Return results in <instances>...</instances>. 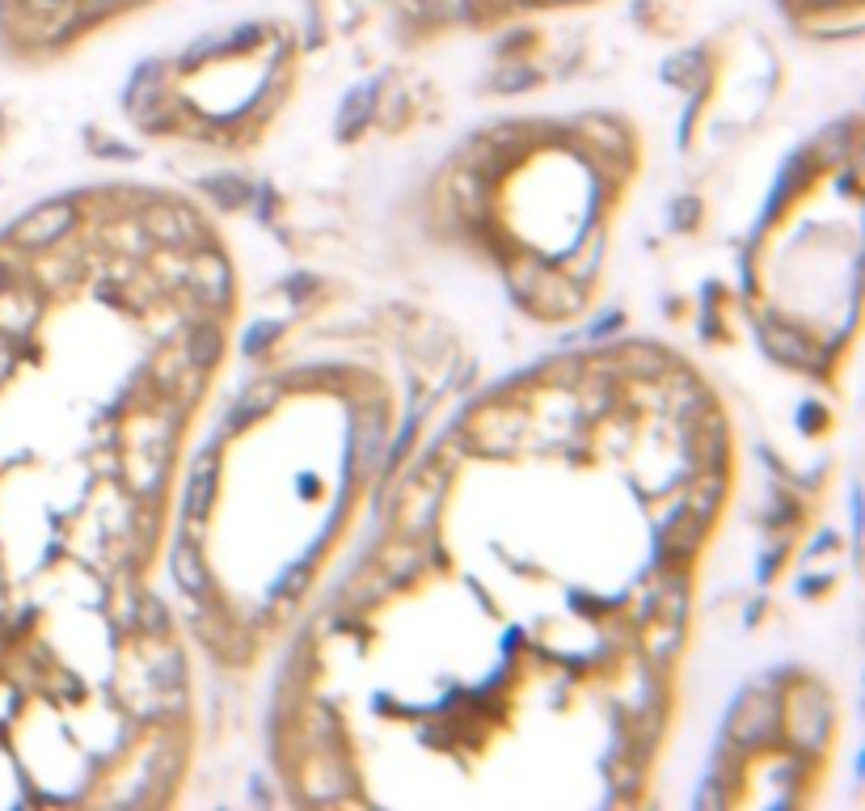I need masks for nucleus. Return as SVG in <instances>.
I'll use <instances>...</instances> for the list:
<instances>
[{
  "mask_svg": "<svg viewBox=\"0 0 865 811\" xmlns=\"http://www.w3.org/2000/svg\"><path fill=\"white\" fill-rule=\"evenodd\" d=\"M832 731V698L815 681H789L781 693V735L794 748H819Z\"/></svg>",
  "mask_w": 865,
  "mask_h": 811,
  "instance_id": "nucleus-1",
  "label": "nucleus"
},
{
  "mask_svg": "<svg viewBox=\"0 0 865 811\" xmlns=\"http://www.w3.org/2000/svg\"><path fill=\"white\" fill-rule=\"evenodd\" d=\"M781 693L785 684H756L747 689L735 705L731 719V744L738 748H764L781 735Z\"/></svg>",
  "mask_w": 865,
  "mask_h": 811,
  "instance_id": "nucleus-2",
  "label": "nucleus"
},
{
  "mask_svg": "<svg viewBox=\"0 0 865 811\" xmlns=\"http://www.w3.org/2000/svg\"><path fill=\"white\" fill-rule=\"evenodd\" d=\"M527 423H532V414H527L524 406H499V402H485L473 419H469V449L473 452H485V457H494V452H515L520 449V440H524Z\"/></svg>",
  "mask_w": 865,
  "mask_h": 811,
  "instance_id": "nucleus-3",
  "label": "nucleus"
},
{
  "mask_svg": "<svg viewBox=\"0 0 865 811\" xmlns=\"http://www.w3.org/2000/svg\"><path fill=\"white\" fill-rule=\"evenodd\" d=\"M229 283H232V271L215 246H194V250H190L182 288H187V297L194 300V313H199V309H203V313H215V309L229 300Z\"/></svg>",
  "mask_w": 865,
  "mask_h": 811,
  "instance_id": "nucleus-4",
  "label": "nucleus"
},
{
  "mask_svg": "<svg viewBox=\"0 0 865 811\" xmlns=\"http://www.w3.org/2000/svg\"><path fill=\"white\" fill-rule=\"evenodd\" d=\"M77 229V208L72 203H42L39 212H30L26 220H18V229H13V246H21V250H51L56 241H63V237Z\"/></svg>",
  "mask_w": 865,
  "mask_h": 811,
  "instance_id": "nucleus-5",
  "label": "nucleus"
},
{
  "mask_svg": "<svg viewBox=\"0 0 865 811\" xmlns=\"http://www.w3.org/2000/svg\"><path fill=\"white\" fill-rule=\"evenodd\" d=\"M760 339H764V351H768L777 363H789V368H819L823 363L819 347L806 339L802 330H794L789 321L764 318L760 321Z\"/></svg>",
  "mask_w": 865,
  "mask_h": 811,
  "instance_id": "nucleus-6",
  "label": "nucleus"
},
{
  "mask_svg": "<svg viewBox=\"0 0 865 811\" xmlns=\"http://www.w3.org/2000/svg\"><path fill=\"white\" fill-rule=\"evenodd\" d=\"M435 558H440V550H435V541H431V537H410V533L389 537V541L376 550V562L389 571V575H393V583L414 579L422 567H431Z\"/></svg>",
  "mask_w": 865,
  "mask_h": 811,
  "instance_id": "nucleus-7",
  "label": "nucleus"
},
{
  "mask_svg": "<svg viewBox=\"0 0 865 811\" xmlns=\"http://www.w3.org/2000/svg\"><path fill=\"white\" fill-rule=\"evenodd\" d=\"M705 520L710 515L693 512V508H675L672 520L663 524V562L667 567H684L688 558L696 554V545H701V533H705Z\"/></svg>",
  "mask_w": 865,
  "mask_h": 811,
  "instance_id": "nucleus-8",
  "label": "nucleus"
},
{
  "mask_svg": "<svg viewBox=\"0 0 865 811\" xmlns=\"http://www.w3.org/2000/svg\"><path fill=\"white\" fill-rule=\"evenodd\" d=\"M169 567H173V579H178V588H182V592H187L190 600L208 604V600H211V579H208V567H203V558H199V541L182 537V541L173 545V558H169Z\"/></svg>",
  "mask_w": 865,
  "mask_h": 811,
  "instance_id": "nucleus-9",
  "label": "nucleus"
},
{
  "mask_svg": "<svg viewBox=\"0 0 865 811\" xmlns=\"http://www.w3.org/2000/svg\"><path fill=\"white\" fill-rule=\"evenodd\" d=\"M215 470H220V449H203L194 457L187 478V512L208 515L211 512V494H215Z\"/></svg>",
  "mask_w": 865,
  "mask_h": 811,
  "instance_id": "nucleus-10",
  "label": "nucleus"
},
{
  "mask_svg": "<svg viewBox=\"0 0 865 811\" xmlns=\"http://www.w3.org/2000/svg\"><path fill=\"white\" fill-rule=\"evenodd\" d=\"M39 318V304L34 297H26L18 283H4L0 288V330L4 334H26Z\"/></svg>",
  "mask_w": 865,
  "mask_h": 811,
  "instance_id": "nucleus-11",
  "label": "nucleus"
},
{
  "mask_svg": "<svg viewBox=\"0 0 865 811\" xmlns=\"http://www.w3.org/2000/svg\"><path fill=\"white\" fill-rule=\"evenodd\" d=\"M600 254H604V241L591 233L587 241H583V246H579V250H574V254H570L566 262H562V276L587 288V279L595 276V271H600Z\"/></svg>",
  "mask_w": 865,
  "mask_h": 811,
  "instance_id": "nucleus-12",
  "label": "nucleus"
},
{
  "mask_svg": "<svg viewBox=\"0 0 865 811\" xmlns=\"http://www.w3.org/2000/svg\"><path fill=\"white\" fill-rule=\"evenodd\" d=\"M621 368L633 372V377H646V381H658L663 372H667V360H663V351L658 347H621Z\"/></svg>",
  "mask_w": 865,
  "mask_h": 811,
  "instance_id": "nucleus-13",
  "label": "nucleus"
},
{
  "mask_svg": "<svg viewBox=\"0 0 865 811\" xmlns=\"http://www.w3.org/2000/svg\"><path fill=\"white\" fill-rule=\"evenodd\" d=\"M376 89L380 86H368V89H359V93H351V102H346L342 119H338V136H342V140H351V131L363 128V123L376 114Z\"/></svg>",
  "mask_w": 865,
  "mask_h": 811,
  "instance_id": "nucleus-14",
  "label": "nucleus"
},
{
  "mask_svg": "<svg viewBox=\"0 0 865 811\" xmlns=\"http://www.w3.org/2000/svg\"><path fill=\"white\" fill-rule=\"evenodd\" d=\"M203 191L215 194V203H220V208H245V203L253 199L250 182H245V178H237V173H232V178L229 173L208 178V182H203Z\"/></svg>",
  "mask_w": 865,
  "mask_h": 811,
  "instance_id": "nucleus-15",
  "label": "nucleus"
},
{
  "mask_svg": "<svg viewBox=\"0 0 865 811\" xmlns=\"http://www.w3.org/2000/svg\"><path fill=\"white\" fill-rule=\"evenodd\" d=\"M541 276H545V271H541L536 262H511V267H506V288L527 304V300L536 297V288H541Z\"/></svg>",
  "mask_w": 865,
  "mask_h": 811,
  "instance_id": "nucleus-16",
  "label": "nucleus"
},
{
  "mask_svg": "<svg viewBox=\"0 0 865 811\" xmlns=\"http://www.w3.org/2000/svg\"><path fill=\"white\" fill-rule=\"evenodd\" d=\"M482 9V0H426V13L435 22H464Z\"/></svg>",
  "mask_w": 865,
  "mask_h": 811,
  "instance_id": "nucleus-17",
  "label": "nucleus"
},
{
  "mask_svg": "<svg viewBox=\"0 0 865 811\" xmlns=\"http://www.w3.org/2000/svg\"><path fill=\"white\" fill-rule=\"evenodd\" d=\"M536 81V72L532 64H506L494 72V89H503V93H515V89H527Z\"/></svg>",
  "mask_w": 865,
  "mask_h": 811,
  "instance_id": "nucleus-18",
  "label": "nucleus"
},
{
  "mask_svg": "<svg viewBox=\"0 0 865 811\" xmlns=\"http://www.w3.org/2000/svg\"><path fill=\"white\" fill-rule=\"evenodd\" d=\"M701 56L696 51H688V56H675L672 64H667V77H672L675 86H684V89H696L701 86V68H693Z\"/></svg>",
  "mask_w": 865,
  "mask_h": 811,
  "instance_id": "nucleus-19",
  "label": "nucleus"
},
{
  "mask_svg": "<svg viewBox=\"0 0 865 811\" xmlns=\"http://www.w3.org/2000/svg\"><path fill=\"white\" fill-rule=\"evenodd\" d=\"M127 4H131V0H77V9H81L84 22H102V18L119 13V9H127Z\"/></svg>",
  "mask_w": 865,
  "mask_h": 811,
  "instance_id": "nucleus-20",
  "label": "nucleus"
},
{
  "mask_svg": "<svg viewBox=\"0 0 865 811\" xmlns=\"http://www.w3.org/2000/svg\"><path fill=\"white\" fill-rule=\"evenodd\" d=\"M696 212H701V203H696V199H680V203H675L672 224H675V229H688V224L696 220Z\"/></svg>",
  "mask_w": 865,
  "mask_h": 811,
  "instance_id": "nucleus-21",
  "label": "nucleus"
},
{
  "mask_svg": "<svg viewBox=\"0 0 865 811\" xmlns=\"http://www.w3.org/2000/svg\"><path fill=\"white\" fill-rule=\"evenodd\" d=\"M21 9H30V13H51V9H60L68 0H18Z\"/></svg>",
  "mask_w": 865,
  "mask_h": 811,
  "instance_id": "nucleus-22",
  "label": "nucleus"
},
{
  "mask_svg": "<svg viewBox=\"0 0 865 811\" xmlns=\"http://www.w3.org/2000/svg\"><path fill=\"white\" fill-rule=\"evenodd\" d=\"M802 4H811V9H836L841 0H802Z\"/></svg>",
  "mask_w": 865,
  "mask_h": 811,
  "instance_id": "nucleus-23",
  "label": "nucleus"
},
{
  "mask_svg": "<svg viewBox=\"0 0 865 811\" xmlns=\"http://www.w3.org/2000/svg\"><path fill=\"white\" fill-rule=\"evenodd\" d=\"M532 4H566V0H532Z\"/></svg>",
  "mask_w": 865,
  "mask_h": 811,
  "instance_id": "nucleus-24",
  "label": "nucleus"
}]
</instances>
